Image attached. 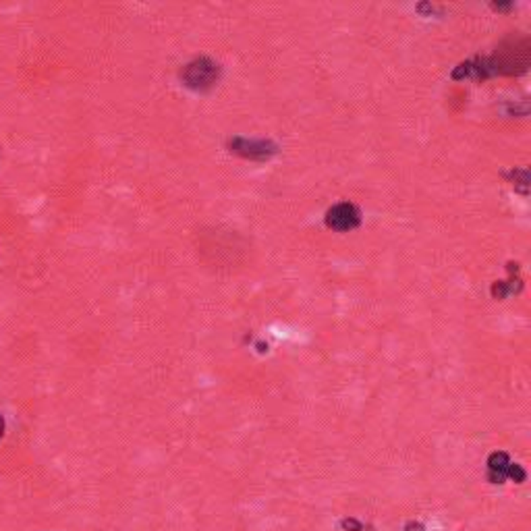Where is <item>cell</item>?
<instances>
[{
	"instance_id": "6da1fadb",
	"label": "cell",
	"mask_w": 531,
	"mask_h": 531,
	"mask_svg": "<svg viewBox=\"0 0 531 531\" xmlns=\"http://www.w3.org/2000/svg\"><path fill=\"white\" fill-rule=\"evenodd\" d=\"M218 65L210 58H198L189 63L183 71V81L191 90H208L218 79Z\"/></svg>"
},
{
	"instance_id": "3957f363",
	"label": "cell",
	"mask_w": 531,
	"mask_h": 531,
	"mask_svg": "<svg viewBox=\"0 0 531 531\" xmlns=\"http://www.w3.org/2000/svg\"><path fill=\"white\" fill-rule=\"evenodd\" d=\"M232 152L247 156V158H268L270 154H274V146L266 144V141H247V139H232L230 141Z\"/></svg>"
},
{
	"instance_id": "277c9868",
	"label": "cell",
	"mask_w": 531,
	"mask_h": 531,
	"mask_svg": "<svg viewBox=\"0 0 531 531\" xmlns=\"http://www.w3.org/2000/svg\"><path fill=\"white\" fill-rule=\"evenodd\" d=\"M2 434H4V419L0 417V438H2Z\"/></svg>"
},
{
	"instance_id": "7a4b0ae2",
	"label": "cell",
	"mask_w": 531,
	"mask_h": 531,
	"mask_svg": "<svg viewBox=\"0 0 531 531\" xmlns=\"http://www.w3.org/2000/svg\"><path fill=\"white\" fill-rule=\"evenodd\" d=\"M361 222V214L353 203H338L328 210L326 225L334 230H353Z\"/></svg>"
}]
</instances>
